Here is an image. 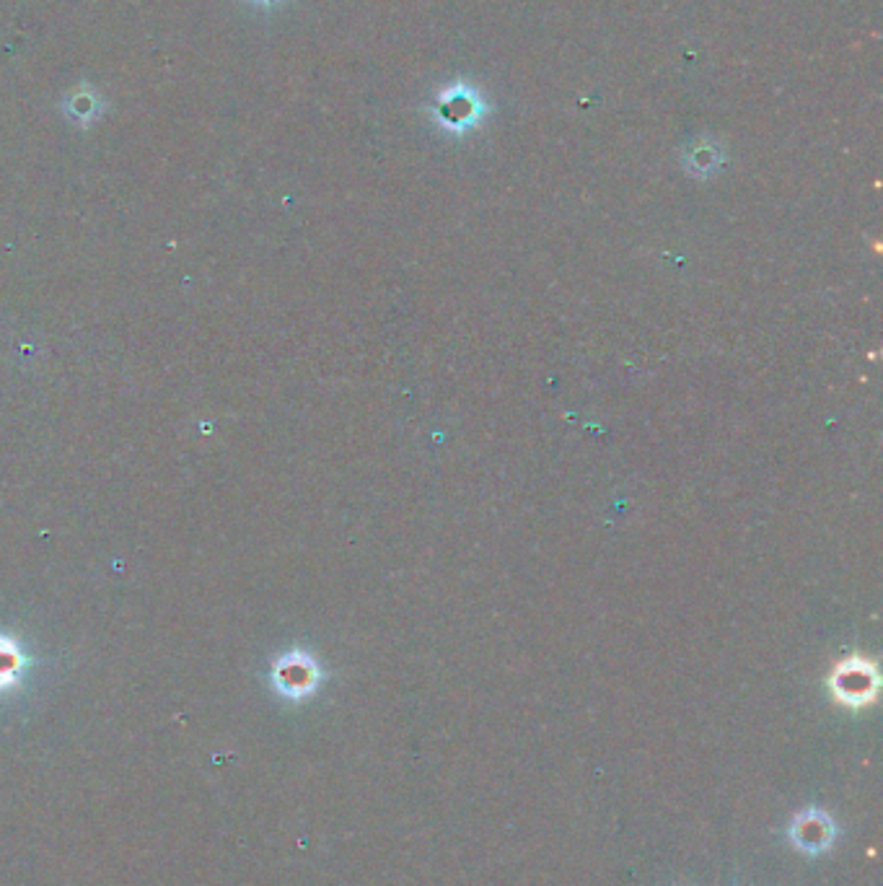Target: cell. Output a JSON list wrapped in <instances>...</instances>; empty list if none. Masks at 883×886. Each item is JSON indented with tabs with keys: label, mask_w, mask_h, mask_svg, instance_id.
I'll use <instances>...</instances> for the list:
<instances>
[{
	"label": "cell",
	"mask_w": 883,
	"mask_h": 886,
	"mask_svg": "<svg viewBox=\"0 0 883 886\" xmlns=\"http://www.w3.org/2000/svg\"><path fill=\"white\" fill-rule=\"evenodd\" d=\"M832 837H834L832 822L826 820L824 814H819V811H809V814H804L798 820L796 827H793V840H796L800 850H811V853L824 850L826 845L832 842Z\"/></svg>",
	"instance_id": "cell-3"
},
{
	"label": "cell",
	"mask_w": 883,
	"mask_h": 886,
	"mask_svg": "<svg viewBox=\"0 0 883 886\" xmlns=\"http://www.w3.org/2000/svg\"><path fill=\"white\" fill-rule=\"evenodd\" d=\"M832 690L837 694L839 703L860 707L868 705L875 698V690H879V674H875V666L871 661L850 656L847 661H842L832 677Z\"/></svg>",
	"instance_id": "cell-1"
},
{
	"label": "cell",
	"mask_w": 883,
	"mask_h": 886,
	"mask_svg": "<svg viewBox=\"0 0 883 886\" xmlns=\"http://www.w3.org/2000/svg\"><path fill=\"white\" fill-rule=\"evenodd\" d=\"M22 664V653H19L16 645L11 640L0 638V690H5V687H11L19 679Z\"/></svg>",
	"instance_id": "cell-5"
},
{
	"label": "cell",
	"mask_w": 883,
	"mask_h": 886,
	"mask_svg": "<svg viewBox=\"0 0 883 886\" xmlns=\"http://www.w3.org/2000/svg\"><path fill=\"white\" fill-rule=\"evenodd\" d=\"M272 677H275V687L285 698H306L317 687L319 666L306 653L293 651L278 661Z\"/></svg>",
	"instance_id": "cell-2"
},
{
	"label": "cell",
	"mask_w": 883,
	"mask_h": 886,
	"mask_svg": "<svg viewBox=\"0 0 883 886\" xmlns=\"http://www.w3.org/2000/svg\"><path fill=\"white\" fill-rule=\"evenodd\" d=\"M458 94H462L458 99L443 101V104L449 107V112L443 114V120H446V125L454 127V131H464V127L471 125V122L477 120L479 104L475 99H471V94L464 86H458Z\"/></svg>",
	"instance_id": "cell-4"
}]
</instances>
